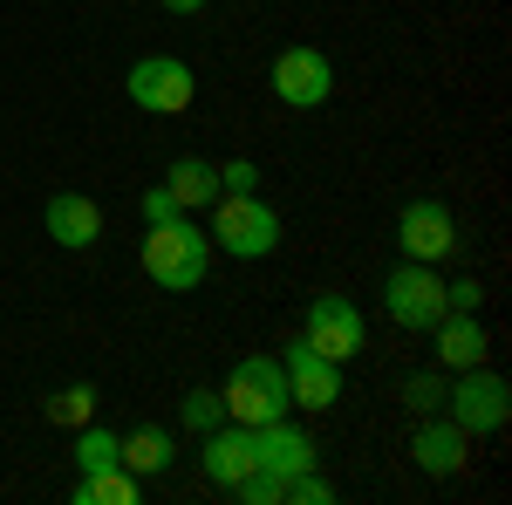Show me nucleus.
I'll return each instance as SVG.
<instances>
[{
  "mask_svg": "<svg viewBox=\"0 0 512 505\" xmlns=\"http://www.w3.org/2000/svg\"><path fill=\"white\" fill-rule=\"evenodd\" d=\"M233 499H246V505H280V499H287V478H280V471H260V465H253V471H246V478L233 485Z\"/></svg>",
  "mask_w": 512,
  "mask_h": 505,
  "instance_id": "nucleus-22",
  "label": "nucleus"
},
{
  "mask_svg": "<svg viewBox=\"0 0 512 505\" xmlns=\"http://www.w3.org/2000/svg\"><path fill=\"white\" fill-rule=\"evenodd\" d=\"M164 192H171L178 212H198V205H212L226 185H219V164H212V157H178V164L164 171Z\"/></svg>",
  "mask_w": 512,
  "mask_h": 505,
  "instance_id": "nucleus-16",
  "label": "nucleus"
},
{
  "mask_svg": "<svg viewBox=\"0 0 512 505\" xmlns=\"http://www.w3.org/2000/svg\"><path fill=\"white\" fill-rule=\"evenodd\" d=\"M444 410H451V424L465 430V437H492V430H506L512 417V389L499 369H458V383H444Z\"/></svg>",
  "mask_w": 512,
  "mask_h": 505,
  "instance_id": "nucleus-4",
  "label": "nucleus"
},
{
  "mask_svg": "<svg viewBox=\"0 0 512 505\" xmlns=\"http://www.w3.org/2000/svg\"><path fill=\"white\" fill-rule=\"evenodd\" d=\"M48 239L69 246V253L96 246V239H103V205L82 198V192H55V198H48Z\"/></svg>",
  "mask_w": 512,
  "mask_h": 505,
  "instance_id": "nucleus-14",
  "label": "nucleus"
},
{
  "mask_svg": "<svg viewBox=\"0 0 512 505\" xmlns=\"http://www.w3.org/2000/svg\"><path fill=\"white\" fill-rule=\"evenodd\" d=\"M219 396H226V417H233V424H274V417L294 410L280 355H246V362H233V376H226Z\"/></svg>",
  "mask_w": 512,
  "mask_h": 505,
  "instance_id": "nucleus-3",
  "label": "nucleus"
},
{
  "mask_svg": "<svg viewBox=\"0 0 512 505\" xmlns=\"http://www.w3.org/2000/svg\"><path fill=\"white\" fill-rule=\"evenodd\" d=\"M164 7H171V14H198L205 0H164Z\"/></svg>",
  "mask_w": 512,
  "mask_h": 505,
  "instance_id": "nucleus-28",
  "label": "nucleus"
},
{
  "mask_svg": "<svg viewBox=\"0 0 512 505\" xmlns=\"http://www.w3.org/2000/svg\"><path fill=\"white\" fill-rule=\"evenodd\" d=\"M410 458H417L424 478H451V471H465V458H472V437L451 424V417H431L424 410V424L410 437Z\"/></svg>",
  "mask_w": 512,
  "mask_h": 505,
  "instance_id": "nucleus-12",
  "label": "nucleus"
},
{
  "mask_svg": "<svg viewBox=\"0 0 512 505\" xmlns=\"http://www.w3.org/2000/svg\"><path fill=\"white\" fill-rule=\"evenodd\" d=\"M137 492H144V478H130L123 465L82 471V478H76V505H137Z\"/></svg>",
  "mask_w": 512,
  "mask_h": 505,
  "instance_id": "nucleus-18",
  "label": "nucleus"
},
{
  "mask_svg": "<svg viewBox=\"0 0 512 505\" xmlns=\"http://www.w3.org/2000/svg\"><path fill=\"white\" fill-rule=\"evenodd\" d=\"M212 273V239L198 233V219H164L144 226V280H158L164 294H192L198 280Z\"/></svg>",
  "mask_w": 512,
  "mask_h": 505,
  "instance_id": "nucleus-1",
  "label": "nucleus"
},
{
  "mask_svg": "<svg viewBox=\"0 0 512 505\" xmlns=\"http://www.w3.org/2000/svg\"><path fill=\"white\" fill-rule=\"evenodd\" d=\"M287 499H301V505H335V485H328V478L308 465V471H294V478H287Z\"/></svg>",
  "mask_w": 512,
  "mask_h": 505,
  "instance_id": "nucleus-23",
  "label": "nucleus"
},
{
  "mask_svg": "<svg viewBox=\"0 0 512 505\" xmlns=\"http://www.w3.org/2000/svg\"><path fill=\"white\" fill-rule=\"evenodd\" d=\"M280 369H287V396H294V410H335V403H342V362L315 355L301 335L287 342Z\"/></svg>",
  "mask_w": 512,
  "mask_h": 505,
  "instance_id": "nucleus-10",
  "label": "nucleus"
},
{
  "mask_svg": "<svg viewBox=\"0 0 512 505\" xmlns=\"http://www.w3.org/2000/svg\"><path fill=\"white\" fill-rule=\"evenodd\" d=\"M383 308H390L396 328L431 335L437 321H444V280H437V267H424V260H403V267L383 280Z\"/></svg>",
  "mask_w": 512,
  "mask_h": 505,
  "instance_id": "nucleus-5",
  "label": "nucleus"
},
{
  "mask_svg": "<svg viewBox=\"0 0 512 505\" xmlns=\"http://www.w3.org/2000/svg\"><path fill=\"white\" fill-rule=\"evenodd\" d=\"M403 396H410V410H417V417H424V410H444V376H410Z\"/></svg>",
  "mask_w": 512,
  "mask_h": 505,
  "instance_id": "nucleus-25",
  "label": "nucleus"
},
{
  "mask_svg": "<svg viewBox=\"0 0 512 505\" xmlns=\"http://www.w3.org/2000/svg\"><path fill=\"white\" fill-rule=\"evenodd\" d=\"M219 185H226V192H253V185H260V171H253L246 157H233V164H219Z\"/></svg>",
  "mask_w": 512,
  "mask_h": 505,
  "instance_id": "nucleus-26",
  "label": "nucleus"
},
{
  "mask_svg": "<svg viewBox=\"0 0 512 505\" xmlns=\"http://www.w3.org/2000/svg\"><path fill=\"white\" fill-rule=\"evenodd\" d=\"M123 89H130V103L151 110V117H185L192 96H198V76H192V62H178V55H144Z\"/></svg>",
  "mask_w": 512,
  "mask_h": 505,
  "instance_id": "nucleus-6",
  "label": "nucleus"
},
{
  "mask_svg": "<svg viewBox=\"0 0 512 505\" xmlns=\"http://www.w3.org/2000/svg\"><path fill=\"white\" fill-rule=\"evenodd\" d=\"M48 417H55L62 430H82L89 417H96V389H89V383H69L55 403H48Z\"/></svg>",
  "mask_w": 512,
  "mask_h": 505,
  "instance_id": "nucleus-21",
  "label": "nucleus"
},
{
  "mask_svg": "<svg viewBox=\"0 0 512 505\" xmlns=\"http://www.w3.org/2000/svg\"><path fill=\"white\" fill-rule=\"evenodd\" d=\"M431 342H437V362H444V369H478V362L492 355L478 314H444V321L431 328Z\"/></svg>",
  "mask_w": 512,
  "mask_h": 505,
  "instance_id": "nucleus-15",
  "label": "nucleus"
},
{
  "mask_svg": "<svg viewBox=\"0 0 512 505\" xmlns=\"http://www.w3.org/2000/svg\"><path fill=\"white\" fill-rule=\"evenodd\" d=\"M164 219H178V205H171L164 185H151V192H144V226H164Z\"/></svg>",
  "mask_w": 512,
  "mask_h": 505,
  "instance_id": "nucleus-27",
  "label": "nucleus"
},
{
  "mask_svg": "<svg viewBox=\"0 0 512 505\" xmlns=\"http://www.w3.org/2000/svg\"><path fill=\"white\" fill-rule=\"evenodd\" d=\"M301 342L328 362H349L362 355V308H355L349 294H315L308 301V328H301Z\"/></svg>",
  "mask_w": 512,
  "mask_h": 505,
  "instance_id": "nucleus-9",
  "label": "nucleus"
},
{
  "mask_svg": "<svg viewBox=\"0 0 512 505\" xmlns=\"http://www.w3.org/2000/svg\"><path fill=\"white\" fill-rule=\"evenodd\" d=\"M198 465H205V478H212L219 492H233L239 478L253 471V430L233 424V417H226L219 430H205V451H198Z\"/></svg>",
  "mask_w": 512,
  "mask_h": 505,
  "instance_id": "nucleus-13",
  "label": "nucleus"
},
{
  "mask_svg": "<svg viewBox=\"0 0 512 505\" xmlns=\"http://www.w3.org/2000/svg\"><path fill=\"white\" fill-rule=\"evenodd\" d=\"M485 308V287H478L472 273H465V280H451V287H444V314H478Z\"/></svg>",
  "mask_w": 512,
  "mask_h": 505,
  "instance_id": "nucleus-24",
  "label": "nucleus"
},
{
  "mask_svg": "<svg viewBox=\"0 0 512 505\" xmlns=\"http://www.w3.org/2000/svg\"><path fill=\"white\" fill-rule=\"evenodd\" d=\"M117 465V430H103L96 417L76 430V471H110Z\"/></svg>",
  "mask_w": 512,
  "mask_h": 505,
  "instance_id": "nucleus-19",
  "label": "nucleus"
},
{
  "mask_svg": "<svg viewBox=\"0 0 512 505\" xmlns=\"http://www.w3.org/2000/svg\"><path fill=\"white\" fill-rule=\"evenodd\" d=\"M205 239H212V253L267 260V253L280 246V212L267 205V198H253V192H219L212 198V226H205Z\"/></svg>",
  "mask_w": 512,
  "mask_h": 505,
  "instance_id": "nucleus-2",
  "label": "nucleus"
},
{
  "mask_svg": "<svg viewBox=\"0 0 512 505\" xmlns=\"http://www.w3.org/2000/svg\"><path fill=\"white\" fill-rule=\"evenodd\" d=\"M274 96L287 110H321L328 96H335V62L308 48V41H294V48H280L274 55Z\"/></svg>",
  "mask_w": 512,
  "mask_h": 505,
  "instance_id": "nucleus-8",
  "label": "nucleus"
},
{
  "mask_svg": "<svg viewBox=\"0 0 512 505\" xmlns=\"http://www.w3.org/2000/svg\"><path fill=\"white\" fill-rule=\"evenodd\" d=\"M178 417H185V430H198V437H205V430L226 424V396H219V389H185Z\"/></svg>",
  "mask_w": 512,
  "mask_h": 505,
  "instance_id": "nucleus-20",
  "label": "nucleus"
},
{
  "mask_svg": "<svg viewBox=\"0 0 512 505\" xmlns=\"http://www.w3.org/2000/svg\"><path fill=\"white\" fill-rule=\"evenodd\" d=\"M171 430H130V437H117V465L130 471V478H158V471H171Z\"/></svg>",
  "mask_w": 512,
  "mask_h": 505,
  "instance_id": "nucleus-17",
  "label": "nucleus"
},
{
  "mask_svg": "<svg viewBox=\"0 0 512 505\" xmlns=\"http://www.w3.org/2000/svg\"><path fill=\"white\" fill-rule=\"evenodd\" d=\"M253 430V465L260 471H280V478H294V471L315 465V437L294 424V417H274V424H246Z\"/></svg>",
  "mask_w": 512,
  "mask_h": 505,
  "instance_id": "nucleus-11",
  "label": "nucleus"
},
{
  "mask_svg": "<svg viewBox=\"0 0 512 505\" xmlns=\"http://www.w3.org/2000/svg\"><path fill=\"white\" fill-rule=\"evenodd\" d=\"M396 246H403V260H451L458 253V219H451V205L444 198H410L403 212H396Z\"/></svg>",
  "mask_w": 512,
  "mask_h": 505,
  "instance_id": "nucleus-7",
  "label": "nucleus"
}]
</instances>
